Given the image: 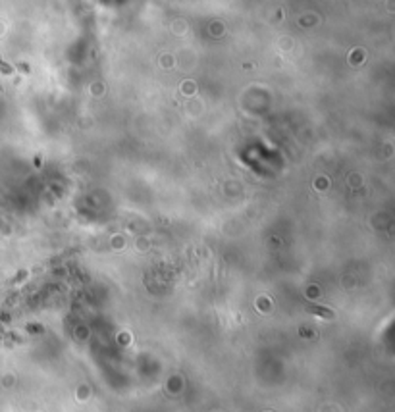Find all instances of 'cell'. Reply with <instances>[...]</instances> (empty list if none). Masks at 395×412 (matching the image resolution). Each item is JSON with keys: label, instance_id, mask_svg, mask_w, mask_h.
<instances>
[{"label": "cell", "instance_id": "6da1fadb", "mask_svg": "<svg viewBox=\"0 0 395 412\" xmlns=\"http://www.w3.org/2000/svg\"><path fill=\"white\" fill-rule=\"evenodd\" d=\"M0 71H2V73H12V71H14V67H12V65H8V64H4L2 60H0Z\"/></svg>", "mask_w": 395, "mask_h": 412}]
</instances>
